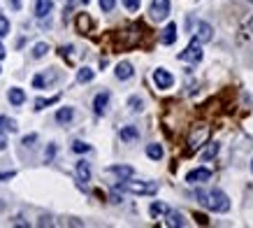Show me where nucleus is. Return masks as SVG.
Instances as JSON below:
<instances>
[{"label": "nucleus", "instance_id": "obj_18", "mask_svg": "<svg viewBox=\"0 0 253 228\" xmlns=\"http://www.w3.org/2000/svg\"><path fill=\"white\" fill-rule=\"evenodd\" d=\"M7 98H9V103H12V105H17V107L26 103V93H24L21 88H9Z\"/></svg>", "mask_w": 253, "mask_h": 228}, {"label": "nucleus", "instance_id": "obj_8", "mask_svg": "<svg viewBox=\"0 0 253 228\" xmlns=\"http://www.w3.org/2000/svg\"><path fill=\"white\" fill-rule=\"evenodd\" d=\"M107 105H109V91H102V93H98L93 98V112L100 116V114L107 112Z\"/></svg>", "mask_w": 253, "mask_h": 228}, {"label": "nucleus", "instance_id": "obj_2", "mask_svg": "<svg viewBox=\"0 0 253 228\" xmlns=\"http://www.w3.org/2000/svg\"><path fill=\"white\" fill-rule=\"evenodd\" d=\"M119 191H128V193H135V196H153L158 191V184L156 182H137V179H121L116 184Z\"/></svg>", "mask_w": 253, "mask_h": 228}, {"label": "nucleus", "instance_id": "obj_38", "mask_svg": "<svg viewBox=\"0 0 253 228\" xmlns=\"http://www.w3.org/2000/svg\"><path fill=\"white\" fill-rule=\"evenodd\" d=\"M9 5H12V9H19L21 7V0H9Z\"/></svg>", "mask_w": 253, "mask_h": 228}, {"label": "nucleus", "instance_id": "obj_26", "mask_svg": "<svg viewBox=\"0 0 253 228\" xmlns=\"http://www.w3.org/2000/svg\"><path fill=\"white\" fill-rule=\"evenodd\" d=\"M47 52H49V44H47V42H37L35 47H33V58H44V56H47Z\"/></svg>", "mask_w": 253, "mask_h": 228}, {"label": "nucleus", "instance_id": "obj_16", "mask_svg": "<svg viewBox=\"0 0 253 228\" xmlns=\"http://www.w3.org/2000/svg\"><path fill=\"white\" fill-rule=\"evenodd\" d=\"M170 207H167L165 202H151V207H149V214L153 217V219H160V217H165Z\"/></svg>", "mask_w": 253, "mask_h": 228}, {"label": "nucleus", "instance_id": "obj_10", "mask_svg": "<svg viewBox=\"0 0 253 228\" xmlns=\"http://www.w3.org/2000/svg\"><path fill=\"white\" fill-rule=\"evenodd\" d=\"M75 170H77V179H79V184H86V182H91V166H88L86 161H79Z\"/></svg>", "mask_w": 253, "mask_h": 228}, {"label": "nucleus", "instance_id": "obj_39", "mask_svg": "<svg viewBox=\"0 0 253 228\" xmlns=\"http://www.w3.org/2000/svg\"><path fill=\"white\" fill-rule=\"evenodd\" d=\"M0 58H5V47L0 44Z\"/></svg>", "mask_w": 253, "mask_h": 228}, {"label": "nucleus", "instance_id": "obj_32", "mask_svg": "<svg viewBox=\"0 0 253 228\" xmlns=\"http://www.w3.org/2000/svg\"><path fill=\"white\" fill-rule=\"evenodd\" d=\"M7 33H9V21L0 14V37H5Z\"/></svg>", "mask_w": 253, "mask_h": 228}, {"label": "nucleus", "instance_id": "obj_13", "mask_svg": "<svg viewBox=\"0 0 253 228\" xmlns=\"http://www.w3.org/2000/svg\"><path fill=\"white\" fill-rule=\"evenodd\" d=\"M132 65L130 63H119V65H116V70H114V75H116V79H121V82H126V79H130L132 77Z\"/></svg>", "mask_w": 253, "mask_h": 228}, {"label": "nucleus", "instance_id": "obj_24", "mask_svg": "<svg viewBox=\"0 0 253 228\" xmlns=\"http://www.w3.org/2000/svg\"><path fill=\"white\" fill-rule=\"evenodd\" d=\"M147 156L153 158V161H160V158H163V147H160V144H149V147H147Z\"/></svg>", "mask_w": 253, "mask_h": 228}, {"label": "nucleus", "instance_id": "obj_7", "mask_svg": "<svg viewBox=\"0 0 253 228\" xmlns=\"http://www.w3.org/2000/svg\"><path fill=\"white\" fill-rule=\"evenodd\" d=\"M211 37H214V28L207 21H200L198 28H195V40L200 44H204V42H211Z\"/></svg>", "mask_w": 253, "mask_h": 228}, {"label": "nucleus", "instance_id": "obj_14", "mask_svg": "<svg viewBox=\"0 0 253 228\" xmlns=\"http://www.w3.org/2000/svg\"><path fill=\"white\" fill-rule=\"evenodd\" d=\"M72 116H75V110L72 107H61L58 112H56V121L61 123V126H68L72 121Z\"/></svg>", "mask_w": 253, "mask_h": 228}, {"label": "nucleus", "instance_id": "obj_4", "mask_svg": "<svg viewBox=\"0 0 253 228\" xmlns=\"http://www.w3.org/2000/svg\"><path fill=\"white\" fill-rule=\"evenodd\" d=\"M149 14H151L153 21H165L170 17V0H151Z\"/></svg>", "mask_w": 253, "mask_h": 228}, {"label": "nucleus", "instance_id": "obj_20", "mask_svg": "<svg viewBox=\"0 0 253 228\" xmlns=\"http://www.w3.org/2000/svg\"><path fill=\"white\" fill-rule=\"evenodd\" d=\"M91 26H93L91 17H88V14H79V17H77V28H79V33H88V30H91Z\"/></svg>", "mask_w": 253, "mask_h": 228}, {"label": "nucleus", "instance_id": "obj_12", "mask_svg": "<svg viewBox=\"0 0 253 228\" xmlns=\"http://www.w3.org/2000/svg\"><path fill=\"white\" fill-rule=\"evenodd\" d=\"M160 42L167 44V47L177 42V24H167L165 30H163V35H160Z\"/></svg>", "mask_w": 253, "mask_h": 228}, {"label": "nucleus", "instance_id": "obj_22", "mask_svg": "<svg viewBox=\"0 0 253 228\" xmlns=\"http://www.w3.org/2000/svg\"><path fill=\"white\" fill-rule=\"evenodd\" d=\"M61 100V96H51V98H37L35 100V110L40 112V110H44V107H49L53 105V103H58Z\"/></svg>", "mask_w": 253, "mask_h": 228}, {"label": "nucleus", "instance_id": "obj_25", "mask_svg": "<svg viewBox=\"0 0 253 228\" xmlns=\"http://www.w3.org/2000/svg\"><path fill=\"white\" fill-rule=\"evenodd\" d=\"M218 149H221V144H218V142H209V147L202 151V158H204V161H211V158L218 154Z\"/></svg>", "mask_w": 253, "mask_h": 228}, {"label": "nucleus", "instance_id": "obj_30", "mask_svg": "<svg viewBox=\"0 0 253 228\" xmlns=\"http://www.w3.org/2000/svg\"><path fill=\"white\" fill-rule=\"evenodd\" d=\"M123 5H126V9L128 12H137L142 5V0H123Z\"/></svg>", "mask_w": 253, "mask_h": 228}, {"label": "nucleus", "instance_id": "obj_3", "mask_svg": "<svg viewBox=\"0 0 253 228\" xmlns=\"http://www.w3.org/2000/svg\"><path fill=\"white\" fill-rule=\"evenodd\" d=\"M179 61H186V63H200L202 61V44L193 37L191 44L179 54Z\"/></svg>", "mask_w": 253, "mask_h": 228}, {"label": "nucleus", "instance_id": "obj_21", "mask_svg": "<svg viewBox=\"0 0 253 228\" xmlns=\"http://www.w3.org/2000/svg\"><path fill=\"white\" fill-rule=\"evenodd\" d=\"M165 217H167V221H165L167 226H179V228L186 226V221H183V217L179 214V212H167Z\"/></svg>", "mask_w": 253, "mask_h": 228}, {"label": "nucleus", "instance_id": "obj_9", "mask_svg": "<svg viewBox=\"0 0 253 228\" xmlns=\"http://www.w3.org/2000/svg\"><path fill=\"white\" fill-rule=\"evenodd\" d=\"M209 138V128L207 126H200V131H198V135L193 133L191 135V151H198L202 147V142Z\"/></svg>", "mask_w": 253, "mask_h": 228}, {"label": "nucleus", "instance_id": "obj_15", "mask_svg": "<svg viewBox=\"0 0 253 228\" xmlns=\"http://www.w3.org/2000/svg\"><path fill=\"white\" fill-rule=\"evenodd\" d=\"M121 140H123V142H135V140H140V131H137L135 126H123V128H121Z\"/></svg>", "mask_w": 253, "mask_h": 228}, {"label": "nucleus", "instance_id": "obj_29", "mask_svg": "<svg viewBox=\"0 0 253 228\" xmlns=\"http://www.w3.org/2000/svg\"><path fill=\"white\" fill-rule=\"evenodd\" d=\"M128 105H130V110H132V112H142V98L132 96L130 100H128Z\"/></svg>", "mask_w": 253, "mask_h": 228}, {"label": "nucleus", "instance_id": "obj_33", "mask_svg": "<svg viewBox=\"0 0 253 228\" xmlns=\"http://www.w3.org/2000/svg\"><path fill=\"white\" fill-rule=\"evenodd\" d=\"M53 154H56V144H49V151H47V156H44V158H47V163L53 158Z\"/></svg>", "mask_w": 253, "mask_h": 228}, {"label": "nucleus", "instance_id": "obj_31", "mask_svg": "<svg viewBox=\"0 0 253 228\" xmlns=\"http://www.w3.org/2000/svg\"><path fill=\"white\" fill-rule=\"evenodd\" d=\"M100 2V9L102 12H112L114 7H116V0H98Z\"/></svg>", "mask_w": 253, "mask_h": 228}, {"label": "nucleus", "instance_id": "obj_41", "mask_svg": "<svg viewBox=\"0 0 253 228\" xmlns=\"http://www.w3.org/2000/svg\"><path fill=\"white\" fill-rule=\"evenodd\" d=\"M251 2H253V0H251Z\"/></svg>", "mask_w": 253, "mask_h": 228}, {"label": "nucleus", "instance_id": "obj_37", "mask_svg": "<svg viewBox=\"0 0 253 228\" xmlns=\"http://www.w3.org/2000/svg\"><path fill=\"white\" fill-rule=\"evenodd\" d=\"M244 28H246V30H249V33H253V17H251V19H249V21H246V24H244Z\"/></svg>", "mask_w": 253, "mask_h": 228}, {"label": "nucleus", "instance_id": "obj_11", "mask_svg": "<svg viewBox=\"0 0 253 228\" xmlns=\"http://www.w3.org/2000/svg\"><path fill=\"white\" fill-rule=\"evenodd\" d=\"M51 9H53L51 0H35V14H37V19L49 17V14H51Z\"/></svg>", "mask_w": 253, "mask_h": 228}, {"label": "nucleus", "instance_id": "obj_36", "mask_svg": "<svg viewBox=\"0 0 253 228\" xmlns=\"http://www.w3.org/2000/svg\"><path fill=\"white\" fill-rule=\"evenodd\" d=\"M7 147V138H5V133H0V149H5Z\"/></svg>", "mask_w": 253, "mask_h": 228}, {"label": "nucleus", "instance_id": "obj_19", "mask_svg": "<svg viewBox=\"0 0 253 228\" xmlns=\"http://www.w3.org/2000/svg\"><path fill=\"white\" fill-rule=\"evenodd\" d=\"M53 79H56V75H53V72H49V75H47V72H44V75H35V77H33V86H35V88H44L49 82H53Z\"/></svg>", "mask_w": 253, "mask_h": 228}, {"label": "nucleus", "instance_id": "obj_27", "mask_svg": "<svg viewBox=\"0 0 253 228\" xmlns=\"http://www.w3.org/2000/svg\"><path fill=\"white\" fill-rule=\"evenodd\" d=\"M72 151H75V154H86V151H91V144L77 140V142H72Z\"/></svg>", "mask_w": 253, "mask_h": 228}, {"label": "nucleus", "instance_id": "obj_34", "mask_svg": "<svg viewBox=\"0 0 253 228\" xmlns=\"http://www.w3.org/2000/svg\"><path fill=\"white\" fill-rule=\"evenodd\" d=\"M35 140H37V135H28V138H24V144H26V147H30Z\"/></svg>", "mask_w": 253, "mask_h": 228}, {"label": "nucleus", "instance_id": "obj_28", "mask_svg": "<svg viewBox=\"0 0 253 228\" xmlns=\"http://www.w3.org/2000/svg\"><path fill=\"white\" fill-rule=\"evenodd\" d=\"M0 128H7L9 133H17V121H12L7 116H0Z\"/></svg>", "mask_w": 253, "mask_h": 228}, {"label": "nucleus", "instance_id": "obj_40", "mask_svg": "<svg viewBox=\"0 0 253 228\" xmlns=\"http://www.w3.org/2000/svg\"><path fill=\"white\" fill-rule=\"evenodd\" d=\"M251 170H253V161H251Z\"/></svg>", "mask_w": 253, "mask_h": 228}, {"label": "nucleus", "instance_id": "obj_23", "mask_svg": "<svg viewBox=\"0 0 253 228\" xmlns=\"http://www.w3.org/2000/svg\"><path fill=\"white\" fill-rule=\"evenodd\" d=\"M93 77H96V72L91 70V68H81V70L77 72V82H79V84H86V82H91Z\"/></svg>", "mask_w": 253, "mask_h": 228}, {"label": "nucleus", "instance_id": "obj_17", "mask_svg": "<svg viewBox=\"0 0 253 228\" xmlns=\"http://www.w3.org/2000/svg\"><path fill=\"white\" fill-rule=\"evenodd\" d=\"M109 172H114L116 177H121V179H130L135 175V170L130 166H112L109 168Z\"/></svg>", "mask_w": 253, "mask_h": 228}, {"label": "nucleus", "instance_id": "obj_6", "mask_svg": "<svg viewBox=\"0 0 253 228\" xmlns=\"http://www.w3.org/2000/svg\"><path fill=\"white\" fill-rule=\"evenodd\" d=\"M153 82H156L158 88H170L175 84V77H172V72L165 70V68H158L153 70Z\"/></svg>", "mask_w": 253, "mask_h": 228}, {"label": "nucleus", "instance_id": "obj_1", "mask_svg": "<svg viewBox=\"0 0 253 228\" xmlns=\"http://www.w3.org/2000/svg\"><path fill=\"white\" fill-rule=\"evenodd\" d=\"M195 198L200 200V205L209 207L211 212H228L230 210V198H228V193L221 191V189H211V191L198 189V191H195Z\"/></svg>", "mask_w": 253, "mask_h": 228}, {"label": "nucleus", "instance_id": "obj_35", "mask_svg": "<svg viewBox=\"0 0 253 228\" xmlns=\"http://www.w3.org/2000/svg\"><path fill=\"white\" fill-rule=\"evenodd\" d=\"M14 175H17V172H0V182H5V179H12Z\"/></svg>", "mask_w": 253, "mask_h": 228}, {"label": "nucleus", "instance_id": "obj_5", "mask_svg": "<svg viewBox=\"0 0 253 228\" xmlns=\"http://www.w3.org/2000/svg\"><path fill=\"white\" fill-rule=\"evenodd\" d=\"M209 179H211L209 168H195V170H191L188 177H186L188 184H204V182H209Z\"/></svg>", "mask_w": 253, "mask_h": 228}]
</instances>
